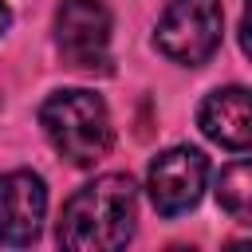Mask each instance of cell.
I'll list each match as a JSON object with an SVG mask.
<instances>
[{
  "label": "cell",
  "mask_w": 252,
  "mask_h": 252,
  "mask_svg": "<svg viewBox=\"0 0 252 252\" xmlns=\"http://www.w3.org/2000/svg\"><path fill=\"white\" fill-rule=\"evenodd\" d=\"M138 189L126 173H106L71 193L59 217V244L71 252H114L134 236Z\"/></svg>",
  "instance_id": "cell-1"
},
{
  "label": "cell",
  "mask_w": 252,
  "mask_h": 252,
  "mask_svg": "<svg viewBox=\"0 0 252 252\" xmlns=\"http://www.w3.org/2000/svg\"><path fill=\"white\" fill-rule=\"evenodd\" d=\"M39 126L55 154H63L71 165H94L114 146L110 110L94 91H55L39 106Z\"/></svg>",
  "instance_id": "cell-2"
},
{
  "label": "cell",
  "mask_w": 252,
  "mask_h": 252,
  "mask_svg": "<svg viewBox=\"0 0 252 252\" xmlns=\"http://www.w3.org/2000/svg\"><path fill=\"white\" fill-rule=\"evenodd\" d=\"M220 32H224L220 0H169L158 20L154 43L165 59L181 67H201L220 47Z\"/></svg>",
  "instance_id": "cell-3"
},
{
  "label": "cell",
  "mask_w": 252,
  "mask_h": 252,
  "mask_svg": "<svg viewBox=\"0 0 252 252\" xmlns=\"http://www.w3.org/2000/svg\"><path fill=\"white\" fill-rule=\"evenodd\" d=\"M55 47L75 71H106L110 12L102 0H63L55 12Z\"/></svg>",
  "instance_id": "cell-4"
},
{
  "label": "cell",
  "mask_w": 252,
  "mask_h": 252,
  "mask_svg": "<svg viewBox=\"0 0 252 252\" xmlns=\"http://www.w3.org/2000/svg\"><path fill=\"white\" fill-rule=\"evenodd\" d=\"M205 177H209V158L193 146H173L150 161L146 189H150V201L161 217H177L201 201Z\"/></svg>",
  "instance_id": "cell-5"
},
{
  "label": "cell",
  "mask_w": 252,
  "mask_h": 252,
  "mask_svg": "<svg viewBox=\"0 0 252 252\" xmlns=\"http://www.w3.org/2000/svg\"><path fill=\"white\" fill-rule=\"evenodd\" d=\"M47 213V189L39 173L32 169H12L0 173V244L24 248L39 236Z\"/></svg>",
  "instance_id": "cell-6"
},
{
  "label": "cell",
  "mask_w": 252,
  "mask_h": 252,
  "mask_svg": "<svg viewBox=\"0 0 252 252\" xmlns=\"http://www.w3.org/2000/svg\"><path fill=\"white\" fill-rule=\"evenodd\" d=\"M197 122L205 130V138H213L224 150H252V91L248 87H220L213 91L201 110Z\"/></svg>",
  "instance_id": "cell-7"
},
{
  "label": "cell",
  "mask_w": 252,
  "mask_h": 252,
  "mask_svg": "<svg viewBox=\"0 0 252 252\" xmlns=\"http://www.w3.org/2000/svg\"><path fill=\"white\" fill-rule=\"evenodd\" d=\"M217 201L220 209L252 228V161H232L217 177Z\"/></svg>",
  "instance_id": "cell-8"
},
{
  "label": "cell",
  "mask_w": 252,
  "mask_h": 252,
  "mask_svg": "<svg viewBox=\"0 0 252 252\" xmlns=\"http://www.w3.org/2000/svg\"><path fill=\"white\" fill-rule=\"evenodd\" d=\"M240 47L252 59V0H244V16H240Z\"/></svg>",
  "instance_id": "cell-9"
},
{
  "label": "cell",
  "mask_w": 252,
  "mask_h": 252,
  "mask_svg": "<svg viewBox=\"0 0 252 252\" xmlns=\"http://www.w3.org/2000/svg\"><path fill=\"white\" fill-rule=\"evenodd\" d=\"M8 24H12V12H8V4H4V0H0V35H4V32H8Z\"/></svg>",
  "instance_id": "cell-10"
}]
</instances>
